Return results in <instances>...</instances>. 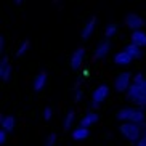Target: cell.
Returning <instances> with one entry per match:
<instances>
[{
    "label": "cell",
    "mask_w": 146,
    "mask_h": 146,
    "mask_svg": "<svg viewBox=\"0 0 146 146\" xmlns=\"http://www.w3.org/2000/svg\"><path fill=\"white\" fill-rule=\"evenodd\" d=\"M130 85H132V74L130 72H119L114 79V88L119 93L127 92Z\"/></svg>",
    "instance_id": "1"
},
{
    "label": "cell",
    "mask_w": 146,
    "mask_h": 146,
    "mask_svg": "<svg viewBox=\"0 0 146 146\" xmlns=\"http://www.w3.org/2000/svg\"><path fill=\"white\" fill-rule=\"evenodd\" d=\"M108 95H109V87H108L106 84L96 87V90L93 92V95H92V108H93V109H96V108H98L100 104L106 100Z\"/></svg>",
    "instance_id": "2"
},
{
    "label": "cell",
    "mask_w": 146,
    "mask_h": 146,
    "mask_svg": "<svg viewBox=\"0 0 146 146\" xmlns=\"http://www.w3.org/2000/svg\"><path fill=\"white\" fill-rule=\"evenodd\" d=\"M125 26L129 29H132V32L133 31H141V27L145 26V21L137 13H129L125 16Z\"/></svg>",
    "instance_id": "3"
},
{
    "label": "cell",
    "mask_w": 146,
    "mask_h": 146,
    "mask_svg": "<svg viewBox=\"0 0 146 146\" xmlns=\"http://www.w3.org/2000/svg\"><path fill=\"white\" fill-rule=\"evenodd\" d=\"M84 58H85V48L79 47L74 52L72 58H71V68H72V71H77V69H80L84 66Z\"/></svg>",
    "instance_id": "4"
},
{
    "label": "cell",
    "mask_w": 146,
    "mask_h": 146,
    "mask_svg": "<svg viewBox=\"0 0 146 146\" xmlns=\"http://www.w3.org/2000/svg\"><path fill=\"white\" fill-rule=\"evenodd\" d=\"M11 74V64H10V58L8 55L2 56V63H0V79L2 82H7Z\"/></svg>",
    "instance_id": "5"
},
{
    "label": "cell",
    "mask_w": 146,
    "mask_h": 146,
    "mask_svg": "<svg viewBox=\"0 0 146 146\" xmlns=\"http://www.w3.org/2000/svg\"><path fill=\"white\" fill-rule=\"evenodd\" d=\"M109 48H111V40L104 39L103 42H100V45H98V48H96V52H95L93 58L95 60H101V58H104V56L108 55V52H109Z\"/></svg>",
    "instance_id": "6"
},
{
    "label": "cell",
    "mask_w": 146,
    "mask_h": 146,
    "mask_svg": "<svg viewBox=\"0 0 146 146\" xmlns=\"http://www.w3.org/2000/svg\"><path fill=\"white\" fill-rule=\"evenodd\" d=\"M95 24H96V16H92L88 21L84 24V27H82V40L85 42V40H88V37L92 35V32H93L95 29Z\"/></svg>",
    "instance_id": "7"
},
{
    "label": "cell",
    "mask_w": 146,
    "mask_h": 146,
    "mask_svg": "<svg viewBox=\"0 0 146 146\" xmlns=\"http://www.w3.org/2000/svg\"><path fill=\"white\" fill-rule=\"evenodd\" d=\"M98 119H100L98 112L90 111V112H87L85 116L80 119V122H79V127H87V129H88V125L95 124V122H98Z\"/></svg>",
    "instance_id": "8"
},
{
    "label": "cell",
    "mask_w": 146,
    "mask_h": 146,
    "mask_svg": "<svg viewBox=\"0 0 146 146\" xmlns=\"http://www.w3.org/2000/svg\"><path fill=\"white\" fill-rule=\"evenodd\" d=\"M130 40H132L133 45H137V47H145L146 45V34L143 31H133L132 35H130Z\"/></svg>",
    "instance_id": "9"
},
{
    "label": "cell",
    "mask_w": 146,
    "mask_h": 146,
    "mask_svg": "<svg viewBox=\"0 0 146 146\" xmlns=\"http://www.w3.org/2000/svg\"><path fill=\"white\" fill-rule=\"evenodd\" d=\"M132 61H133V58L127 52H125V50L119 52L116 56H114V63H116L117 66H129Z\"/></svg>",
    "instance_id": "10"
},
{
    "label": "cell",
    "mask_w": 146,
    "mask_h": 146,
    "mask_svg": "<svg viewBox=\"0 0 146 146\" xmlns=\"http://www.w3.org/2000/svg\"><path fill=\"white\" fill-rule=\"evenodd\" d=\"M47 71H40L37 76L34 77V85H32V88H34V92H40L45 87V82H47Z\"/></svg>",
    "instance_id": "11"
},
{
    "label": "cell",
    "mask_w": 146,
    "mask_h": 146,
    "mask_svg": "<svg viewBox=\"0 0 146 146\" xmlns=\"http://www.w3.org/2000/svg\"><path fill=\"white\" fill-rule=\"evenodd\" d=\"M146 120V112L143 111L141 108H133L132 109V116H130L129 122H133V124H141Z\"/></svg>",
    "instance_id": "12"
},
{
    "label": "cell",
    "mask_w": 146,
    "mask_h": 146,
    "mask_svg": "<svg viewBox=\"0 0 146 146\" xmlns=\"http://www.w3.org/2000/svg\"><path fill=\"white\" fill-rule=\"evenodd\" d=\"M0 125H2V130H5V132H13L15 130V117L13 116H2Z\"/></svg>",
    "instance_id": "13"
},
{
    "label": "cell",
    "mask_w": 146,
    "mask_h": 146,
    "mask_svg": "<svg viewBox=\"0 0 146 146\" xmlns=\"http://www.w3.org/2000/svg\"><path fill=\"white\" fill-rule=\"evenodd\" d=\"M88 135H90V130L87 129V127H76V130L72 132V138L76 141L85 140V138H88Z\"/></svg>",
    "instance_id": "14"
},
{
    "label": "cell",
    "mask_w": 146,
    "mask_h": 146,
    "mask_svg": "<svg viewBox=\"0 0 146 146\" xmlns=\"http://www.w3.org/2000/svg\"><path fill=\"white\" fill-rule=\"evenodd\" d=\"M125 52L129 53L133 60H138V58H141V56H143L141 48L137 47V45H133V43H130V45H127V47H125Z\"/></svg>",
    "instance_id": "15"
},
{
    "label": "cell",
    "mask_w": 146,
    "mask_h": 146,
    "mask_svg": "<svg viewBox=\"0 0 146 146\" xmlns=\"http://www.w3.org/2000/svg\"><path fill=\"white\" fill-rule=\"evenodd\" d=\"M132 109H133V108H122V109H119V111H117L116 117L119 120H122V122H129L130 116H132Z\"/></svg>",
    "instance_id": "16"
},
{
    "label": "cell",
    "mask_w": 146,
    "mask_h": 146,
    "mask_svg": "<svg viewBox=\"0 0 146 146\" xmlns=\"http://www.w3.org/2000/svg\"><path fill=\"white\" fill-rule=\"evenodd\" d=\"M116 32H117V24L116 23H111V24H108V27L104 29V37H106V39H111Z\"/></svg>",
    "instance_id": "17"
},
{
    "label": "cell",
    "mask_w": 146,
    "mask_h": 146,
    "mask_svg": "<svg viewBox=\"0 0 146 146\" xmlns=\"http://www.w3.org/2000/svg\"><path fill=\"white\" fill-rule=\"evenodd\" d=\"M29 47H31V40H29V39H26L24 42H23V45H21V47L18 48V52H16V56H18V58L24 55V53H26L27 50H29Z\"/></svg>",
    "instance_id": "18"
},
{
    "label": "cell",
    "mask_w": 146,
    "mask_h": 146,
    "mask_svg": "<svg viewBox=\"0 0 146 146\" xmlns=\"http://www.w3.org/2000/svg\"><path fill=\"white\" fill-rule=\"evenodd\" d=\"M74 117H76V112H74V111H69L68 116H66V119H64V130H69V129H71Z\"/></svg>",
    "instance_id": "19"
},
{
    "label": "cell",
    "mask_w": 146,
    "mask_h": 146,
    "mask_svg": "<svg viewBox=\"0 0 146 146\" xmlns=\"http://www.w3.org/2000/svg\"><path fill=\"white\" fill-rule=\"evenodd\" d=\"M55 141H56V133H50L45 141V146H55Z\"/></svg>",
    "instance_id": "20"
},
{
    "label": "cell",
    "mask_w": 146,
    "mask_h": 146,
    "mask_svg": "<svg viewBox=\"0 0 146 146\" xmlns=\"http://www.w3.org/2000/svg\"><path fill=\"white\" fill-rule=\"evenodd\" d=\"M53 116V108L52 106H47L45 108V112H43V119L45 120H50V117Z\"/></svg>",
    "instance_id": "21"
},
{
    "label": "cell",
    "mask_w": 146,
    "mask_h": 146,
    "mask_svg": "<svg viewBox=\"0 0 146 146\" xmlns=\"http://www.w3.org/2000/svg\"><path fill=\"white\" fill-rule=\"evenodd\" d=\"M7 140H8V132L2 130V132H0V145L3 146L5 143H7Z\"/></svg>",
    "instance_id": "22"
},
{
    "label": "cell",
    "mask_w": 146,
    "mask_h": 146,
    "mask_svg": "<svg viewBox=\"0 0 146 146\" xmlns=\"http://www.w3.org/2000/svg\"><path fill=\"white\" fill-rule=\"evenodd\" d=\"M135 103L138 104V108H145L146 106V95H143V96H140V98L135 101Z\"/></svg>",
    "instance_id": "23"
},
{
    "label": "cell",
    "mask_w": 146,
    "mask_h": 146,
    "mask_svg": "<svg viewBox=\"0 0 146 146\" xmlns=\"http://www.w3.org/2000/svg\"><path fill=\"white\" fill-rule=\"evenodd\" d=\"M5 37H0V55L3 56L5 55Z\"/></svg>",
    "instance_id": "24"
},
{
    "label": "cell",
    "mask_w": 146,
    "mask_h": 146,
    "mask_svg": "<svg viewBox=\"0 0 146 146\" xmlns=\"http://www.w3.org/2000/svg\"><path fill=\"white\" fill-rule=\"evenodd\" d=\"M143 79H145V77H143V74H137V76H135V77L132 79V82H133V84H140V82H141Z\"/></svg>",
    "instance_id": "25"
},
{
    "label": "cell",
    "mask_w": 146,
    "mask_h": 146,
    "mask_svg": "<svg viewBox=\"0 0 146 146\" xmlns=\"http://www.w3.org/2000/svg\"><path fill=\"white\" fill-rule=\"evenodd\" d=\"M82 95H84V92H82V90H79L77 93H76V96H74V101H76V103H79V101H80Z\"/></svg>",
    "instance_id": "26"
},
{
    "label": "cell",
    "mask_w": 146,
    "mask_h": 146,
    "mask_svg": "<svg viewBox=\"0 0 146 146\" xmlns=\"http://www.w3.org/2000/svg\"><path fill=\"white\" fill-rule=\"evenodd\" d=\"M137 146H146V137H145V138H141V140H140V141L137 143Z\"/></svg>",
    "instance_id": "27"
},
{
    "label": "cell",
    "mask_w": 146,
    "mask_h": 146,
    "mask_svg": "<svg viewBox=\"0 0 146 146\" xmlns=\"http://www.w3.org/2000/svg\"><path fill=\"white\" fill-rule=\"evenodd\" d=\"M84 76L85 77H90V71H84Z\"/></svg>",
    "instance_id": "28"
},
{
    "label": "cell",
    "mask_w": 146,
    "mask_h": 146,
    "mask_svg": "<svg viewBox=\"0 0 146 146\" xmlns=\"http://www.w3.org/2000/svg\"><path fill=\"white\" fill-rule=\"evenodd\" d=\"M15 3H16V5H21V3H23V0H15Z\"/></svg>",
    "instance_id": "29"
},
{
    "label": "cell",
    "mask_w": 146,
    "mask_h": 146,
    "mask_svg": "<svg viewBox=\"0 0 146 146\" xmlns=\"http://www.w3.org/2000/svg\"><path fill=\"white\" fill-rule=\"evenodd\" d=\"M58 2H61V0H53V3H58Z\"/></svg>",
    "instance_id": "30"
}]
</instances>
